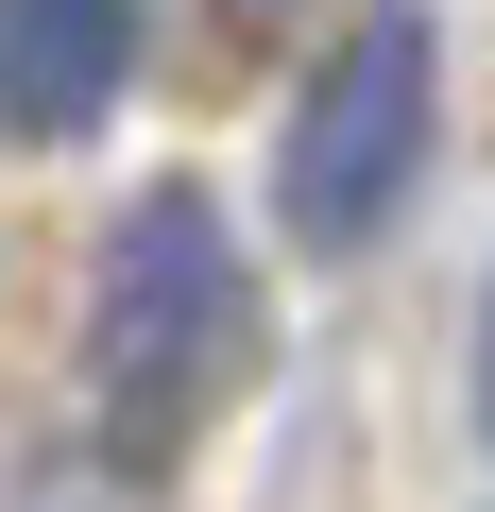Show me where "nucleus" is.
<instances>
[{"label": "nucleus", "mask_w": 495, "mask_h": 512, "mask_svg": "<svg viewBox=\"0 0 495 512\" xmlns=\"http://www.w3.org/2000/svg\"><path fill=\"white\" fill-rule=\"evenodd\" d=\"M257 376H274L257 256H239V222L188 171H154L86 256V444L120 478H171V461H205V427Z\"/></svg>", "instance_id": "1"}, {"label": "nucleus", "mask_w": 495, "mask_h": 512, "mask_svg": "<svg viewBox=\"0 0 495 512\" xmlns=\"http://www.w3.org/2000/svg\"><path fill=\"white\" fill-rule=\"evenodd\" d=\"M427 154H444V18L427 0H376V18H342V52L274 120V222L308 256H359V239L410 222Z\"/></svg>", "instance_id": "2"}, {"label": "nucleus", "mask_w": 495, "mask_h": 512, "mask_svg": "<svg viewBox=\"0 0 495 512\" xmlns=\"http://www.w3.org/2000/svg\"><path fill=\"white\" fill-rule=\"evenodd\" d=\"M137 35H154V0H0V137L18 154L103 137V103L137 86Z\"/></svg>", "instance_id": "3"}, {"label": "nucleus", "mask_w": 495, "mask_h": 512, "mask_svg": "<svg viewBox=\"0 0 495 512\" xmlns=\"http://www.w3.org/2000/svg\"><path fill=\"white\" fill-rule=\"evenodd\" d=\"M478 444H495V274H478Z\"/></svg>", "instance_id": "4"}, {"label": "nucleus", "mask_w": 495, "mask_h": 512, "mask_svg": "<svg viewBox=\"0 0 495 512\" xmlns=\"http://www.w3.org/2000/svg\"><path fill=\"white\" fill-rule=\"evenodd\" d=\"M222 18H274V0H222Z\"/></svg>", "instance_id": "5"}]
</instances>
